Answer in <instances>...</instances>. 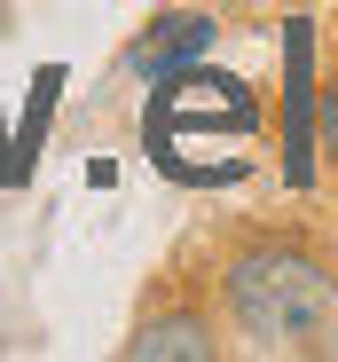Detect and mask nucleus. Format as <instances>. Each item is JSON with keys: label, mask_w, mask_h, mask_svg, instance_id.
<instances>
[{"label": "nucleus", "mask_w": 338, "mask_h": 362, "mask_svg": "<svg viewBox=\"0 0 338 362\" xmlns=\"http://www.w3.org/2000/svg\"><path fill=\"white\" fill-rule=\"evenodd\" d=\"M220 308L260 354H307L330 339L338 276L299 245H244L220 268Z\"/></svg>", "instance_id": "f257e3e1"}, {"label": "nucleus", "mask_w": 338, "mask_h": 362, "mask_svg": "<svg viewBox=\"0 0 338 362\" xmlns=\"http://www.w3.org/2000/svg\"><path fill=\"white\" fill-rule=\"evenodd\" d=\"M315 134H322V95H315V32L307 16H284V181H315Z\"/></svg>", "instance_id": "f03ea898"}, {"label": "nucleus", "mask_w": 338, "mask_h": 362, "mask_svg": "<svg viewBox=\"0 0 338 362\" xmlns=\"http://www.w3.org/2000/svg\"><path fill=\"white\" fill-rule=\"evenodd\" d=\"M212 32H220V24H212V16H197V8H189V16H157V24H150V32H142V40L126 47V71L157 87V79L189 71L197 55L212 47Z\"/></svg>", "instance_id": "7ed1b4c3"}, {"label": "nucleus", "mask_w": 338, "mask_h": 362, "mask_svg": "<svg viewBox=\"0 0 338 362\" xmlns=\"http://www.w3.org/2000/svg\"><path fill=\"white\" fill-rule=\"evenodd\" d=\"M126 362H212V331L205 315H150L126 339Z\"/></svg>", "instance_id": "20e7f679"}, {"label": "nucleus", "mask_w": 338, "mask_h": 362, "mask_svg": "<svg viewBox=\"0 0 338 362\" xmlns=\"http://www.w3.org/2000/svg\"><path fill=\"white\" fill-rule=\"evenodd\" d=\"M55 95H64V71H40V79H32V110H24V134H16V181L32 173V150H40V134H47Z\"/></svg>", "instance_id": "39448f33"}, {"label": "nucleus", "mask_w": 338, "mask_h": 362, "mask_svg": "<svg viewBox=\"0 0 338 362\" xmlns=\"http://www.w3.org/2000/svg\"><path fill=\"white\" fill-rule=\"evenodd\" d=\"M322 150H330V165H338V127H322Z\"/></svg>", "instance_id": "423d86ee"}]
</instances>
